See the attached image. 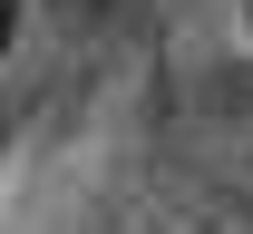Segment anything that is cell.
<instances>
[{"label": "cell", "mask_w": 253, "mask_h": 234, "mask_svg": "<svg viewBox=\"0 0 253 234\" xmlns=\"http://www.w3.org/2000/svg\"><path fill=\"white\" fill-rule=\"evenodd\" d=\"M0 49H10V10H0Z\"/></svg>", "instance_id": "1"}, {"label": "cell", "mask_w": 253, "mask_h": 234, "mask_svg": "<svg viewBox=\"0 0 253 234\" xmlns=\"http://www.w3.org/2000/svg\"><path fill=\"white\" fill-rule=\"evenodd\" d=\"M244 39H253V0H244Z\"/></svg>", "instance_id": "2"}, {"label": "cell", "mask_w": 253, "mask_h": 234, "mask_svg": "<svg viewBox=\"0 0 253 234\" xmlns=\"http://www.w3.org/2000/svg\"><path fill=\"white\" fill-rule=\"evenodd\" d=\"M0 10H10V0H0Z\"/></svg>", "instance_id": "3"}]
</instances>
